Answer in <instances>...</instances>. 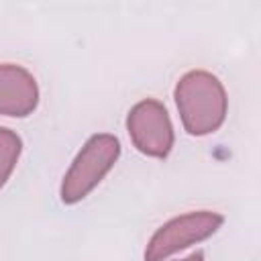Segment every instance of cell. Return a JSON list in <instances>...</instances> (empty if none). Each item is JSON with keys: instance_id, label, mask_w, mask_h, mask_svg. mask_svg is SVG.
Listing matches in <instances>:
<instances>
[{"instance_id": "obj_1", "label": "cell", "mask_w": 261, "mask_h": 261, "mask_svg": "<svg viewBox=\"0 0 261 261\" xmlns=\"http://www.w3.org/2000/svg\"><path fill=\"white\" fill-rule=\"evenodd\" d=\"M173 98L181 124L192 137L216 133L226 118V90L222 82L206 69L184 73L175 84Z\"/></svg>"}, {"instance_id": "obj_2", "label": "cell", "mask_w": 261, "mask_h": 261, "mask_svg": "<svg viewBox=\"0 0 261 261\" xmlns=\"http://www.w3.org/2000/svg\"><path fill=\"white\" fill-rule=\"evenodd\" d=\"M118 155L120 143L114 135L100 133L90 137L63 175L59 192L63 204H77L84 200L114 167Z\"/></svg>"}, {"instance_id": "obj_3", "label": "cell", "mask_w": 261, "mask_h": 261, "mask_svg": "<svg viewBox=\"0 0 261 261\" xmlns=\"http://www.w3.org/2000/svg\"><path fill=\"white\" fill-rule=\"evenodd\" d=\"M222 214L210 210L175 216L153 232L145 249V261H165L169 255L212 237L222 226Z\"/></svg>"}, {"instance_id": "obj_4", "label": "cell", "mask_w": 261, "mask_h": 261, "mask_svg": "<svg viewBox=\"0 0 261 261\" xmlns=\"http://www.w3.org/2000/svg\"><path fill=\"white\" fill-rule=\"evenodd\" d=\"M126 130L137 151L147 157L165 159L175 143L173 124L167 108L155 98L141 100L128 110Z\"/></svg>"}, {"instance_id": "obj_5", "label": "cell", "mask_w": 261, "mask_h": 261, "mask_svg": "<svg viewBox=\"0 0 261 261\" xmlns=\"http://www.w3.org/2000/svg\"><path fill=\"white\" fill-rule=\"evenodd\" d=\"M39 104L35 75L16 63H0V116L24 118Z\"/></svg>"}, {"instance_id": "obj_6", "label": "cell", "mask_w": 261, "mask_h": 261, "mask_svg": "<svg viewBox=\"0 0 261 261\" xmlns=\"http://www.w3.org/2000/svg\"><path fill=\"white\" fill-rule=\"evenodd\" d=\"M20 151H22L20 137L10 128L0 126V188L6 184V179L14 171Z\"/></svg>"}, {"instance_id": "obj_7", "label": "cell", "mask_w": 261, "mask_h": 261, "mask_svg": "<svg viewBox=\"0 0 261 261\" xmlns=\"http://www.w3.org/2000/svg\"><path fill=\"white\" fill-rule=\"evenodd\" d=\"M177 261H204V253H200V251H196V253H192V255H188L186 259H177Z\"/></svg>"}]
</instances>
